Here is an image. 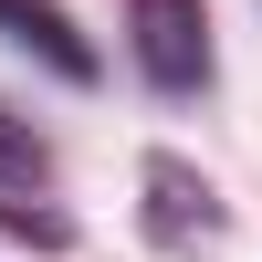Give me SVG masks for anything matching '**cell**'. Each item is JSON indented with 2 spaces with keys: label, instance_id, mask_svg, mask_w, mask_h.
Masks as SVG:
<instances>
[{
  "label": "cell",
  "instance_id": "3957f363",
  "mask_svg": "<svg viewBox=\"0 0 262 262\" xmlns=\"http://www.w3.org/2000/svg\"><path fill=\"white\" fill-rule=\"evenodd\" d=\"M0 42H21L32 63H53L63 84H95V42H84L53 0H0Z\"/></svg>",
  "mask_w": 262,
  "mask_h": 262
},
{
  "label": "cell",
  "instance_id": "7a4b0ae2",
  "mask_svg": "<svg viewBox=\"0 0 262 262\" xmlns=\"http://www.w3.org/2000/svg\"><path fill=\"white\" fill-rule=\"evenodd\" d=\"M147 231L158 242H210L221 231V200H210V179L189 158H147Z\"/></svg>",
  "mask_w": 262,
  "mask_h": 262
},
{
  "label": "cell",
  "instance_id": "6da1fadb",
  "mask_svg": "<svg viewBox=\"0 0 262 262\" xmlns=\"http://www.w3.org/2000/svg\"><path fill=\"white\" fill-rule=\"evenodd\" d=\"M126 42H137V74L158 95H200L210 84V11L200 0H137L126 11Z\"/></svg>",
  "mask_w": 262,
  "mask_h": 262
},
{
  "label": "cell",
  "instance_id": "277c9868",
  "mask_svg": "<svg viewBox=\"0 0 262 262\" xmlns=\"http://www.w3.org/2000/svg\"><path fill=\"white\" fill-rule=\"evenodd\" d=\"M42 168H53V147H42V126H32V116H11V105H0V189H32Z\"/></svg>",
  "mask_w": 262,
  "mask_h": 262
}]
</instances>
